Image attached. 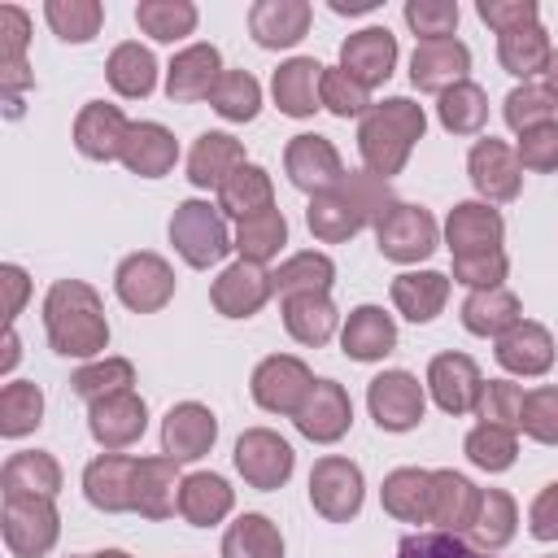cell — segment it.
I'll return each mask as SVG.
<instances>
[{
	"label": "cell",
	"instance_id": "obj_31",
	"mask_svg": "<svg viewBox=\"0 0 558 558\" xmlns=\"http://www.w3.org/2000/svg\"><path fill=\"white\" fill-rule=\"evenodd\" d=\"M227 506H231V488L218 475H192L179 493V510L192 523H214L218 514H227Z\"/></svg>",
	"mask_w": 558,
	"mask_h": 558
},
{
	"label": "cell",
	"instance_id": "obj_25",
	"mask_svg": "<svg viewBox=\"0 0 558 558\" xmlns=\"http://www.w3.org/2000/svg\"><path fill=\"white\" fill-rule=\"evenodd\" d=\"M501 61L510 74L527 78L536 74L545 61H549V44H545V31L536 22H523V26H510L501 31Z\"/></svg>",
	"mask_w": 558,
	"mask_h": 558
},
{
	"label": "cell",
	"instance_id": "obj_15",
	"mask_svg": "<svg viewBox=\"0 0 558 558\" xmlns=\"http://www.w3.org/2000/svg\"><path fill=\"white\" fill-rule=\"evenodd\" d=\"M305 388H310V375H305V366L292 362V357H270V362L253 375V392H257V401H262L266 410H301L296 397H301Z\"/></svg>",
	"mask_w": 558,
	"mask_h": 558
},
{
	"label": "cell",
	"instance_id": "obj_29",
	"mask_svg": "<svg viewBox=\"0 0 558 558\" xmlns=\"http://www.w3.org/2000/svg\"><path fill=\"white\" fill-rule=\"evenodd\" d=\"M174 458L170 462H140L135 471V510L161 519L174 510Z\"/></svg>",
	"mask_w": 558,
	"mask_h": 558
},
{
	"label": "cell",
	"instance_id": "obj_23",
	"mask_svg": "<svg viewBox=\"0 0 558 558\" xmlns=\"http://www.w3.org/2000/svg\"><path fill=\"white\" fill-rule=\"evenodd\" d=\"M122 157H126L131 170L157 179V174L174 161V140H170L161 126L144 122V126H131V135H126V144H122Z\"/></svg>",
	"mask_w": 558,
	"mask_h": 558
},
{
	"label": "cell",
	"instance_id": "obj_13",
	"mask_svg": "<svg viewBox=\"0 0 558 558\" xmlns=\"http://www.w3.org/2000/svg\"><path fill=\"white\" fill-rule=\"evenodd\" d=\"M74 318H65V314H57V310H48V331H52V344H57V353H74V357H83V353H96V349H105V318L96 314V296L83 305V310H70Z\"/></svg>",
	"mask_w": 558,
	"mask_h": 558
},
{
	"label": "cell",
	"instance_id": "obj_32",
	"mask_svg": "<svg viewBox=\"0 0 558 558\" xmlns=\"http://www.w3.org/2000/svg\"><path fill=\"white\" fill-rule=\"evenodd\" d=\"M392 296H397V305L405 310V318L427 323V318L440 310V301H445V279H440V275H401V279L392 283Z\"/></svg>",
	"mask_w": 558,
	"mask_h": 558
},
{
	"label": "cell",
	"instance_id": "obj_2",
	"mask_svg": "<svg viewBox=\"0 0 558 558\" xmlns=\"http://www.w3.org/2000/svg\"><path fill=\"white\" fill-rule=\"evenodd\" d=\"M170 235H174L179 253H183L192 266H209V262H218V257L231 248V244H227V231H222V222H218V214H214L205 201L179 205V214H174V222H170Z\"/></svg>",
	"mask_w": 558,
	"mask_h": 558
},
{
	"label": "cell",
	"instance_id": "obj_39",
	"mask_svg": "<svg viewBox=\"0 0 558 558\" xmlns=\"http://www.w3.org/2000/svg\"><path fill=\"white\" fill-rule=\"evenodd\" d=\"M432 475H418V471H397L392 480H388V488H384V501H388V510L392 514H401V519H418L423 510H427V501H432Z\"/></svg>",
	"mask_w": 558,
	"mask_h": 558
},
{
	"label": "cell",
	"instance_id": "obj_27",
	"mask_svg": "<svg viewBox=\"0 0 558 558\" xmlns=\"http://www.w3.org/2000/svg\"><path fill=\"white\" fill-rule=\"evenodd\" d=\"M153 78H157V65H153V52L148 48H140V44L113 48V57H109V83L122 96H148L153 92Z\"/></svg>",
	"mask_w": 558,
	"mask_h": 558
},
{
	"label": "cell",
	"instance_id": "obj_20",
	"mask_svg": "<svg viewBox=\"0 0 558 558\" xmlns=\"http://www.w3.org/2000/svg\"><path fill=\"white\" fill-rule=\"evenodd\" d=\"M296 423H301V432L314 436V440H336V436L344 432V423H349V401H344V392H340L331 379L314 384V397H310V405L296 410Z\"/></svg>",
	"mask_w": 558,
	"mask_h": 558
},
{
	"label": "cell",
	"instance_id": "obj_48",
	"mask_svg": "<svg viewBox=\"0 0 558 558\" xmlns=\"http://www.w3.org/2000/svg\"><path fill=\"white\" fill-rule=\"evenodd\" d=\"M549 105H554V96L545 87H519L506 96V122L514 131H532V126H541V118H549Z\"/></svg>",
	"mask_w": 558,
	"mask_h": 558
},
{
	"label": "cell",
	"instance_id": "obj_4",
	"mask_svg": "<svg viewBox=\"0 0 558 558\" xmlns=\"http://www.w3.org/2000/svg\"><path fill=\"white\" fill-rule=\"evenodd\" d=\"M340 61H344V74L362 87H375L392 74V61H397V39L388 35V26H371V31H357L344 39L340 48Z\"/></svg>",
	"mask_w": 558,
	"mask_h": 558
},
{
	"label": "cell",
	"instance_id": "obj_58",
	"mask_svg": "<svg viewBox=\"0 0 558 558\" xmlns=\"http://www.w3.org/2000/svg\"><path fill=\"white\" fill-rule=\"evenodd\" d=\"M100 558H126V554H100Z\"/></svg>",
	"mask_w": 558,
	"mask_h": 558
},
{
	"label": "cell",
	"instance_id": "obj_19",
	"mask_svg": "<svg viewBox=\"0 0 558 558\" xmlns=\"http://www.w3.org/2000/svg\"><path fill=\"white\" fill-rule=\"evenodd\" d=\"M288 174H292L296 187H327V183L340 179V161H336L327 140L296 135V144L288 148Z\"/></svg>",
	"mask_w": 558,
	"mask_h": 558
},
{
	"label": "cell",
	"instance_id": "obj_26",
	"mask_svg": "<svg viewBox=\"0 0 558 558\" xmlns=\"http://www.w3.org/2000/svg\"><path fill=\"white\" fill-rule=\"evenodd\" d=\"M497 357H501V366H506V371L536 375V371H545V366H549V336H545L541 327L523 323V327H514L510 336H501Z\"/></svg>",
	"mask_w": 558,
	"mask_h": 558
},
{
	"label": "cell",
	"instance_id": "obj_35",
	"mask_svg": "<svg viewBox=\"0 0 558 558\" xmlns=\"http://www.w3.org/2000/svg\"><path fill=\"white\" fill-rule=\"evenodd\" d=\"M331 323H336V314H331V305L323 301V292H305V296H292V301H288V327H292L296 340L323 344V340L331 336Z\"/></svg>",
	"mask_w": 558,
	"mask_h": 558
},
{
	"label": "cell",
	"instance_id": "obj_33",
	"mask_svg": "<svg viewBox=\"0 0 558 558\" xmlns=\"http://www.w3.org/2000/svg\"><path fill=\"white\" fill-rule=\"evenodd\" d=\"M222 554H227V558H279L283 545H279L275 527H270L262 514H244V519L231 527Z\"/></svg>",
	"mask_w": 558,
	"mask_h": 558
},
{
	"label": "cell",
	"instance_id": "obj_1",
	"mask_svg": "<svg viewBox=\"0 0 558 558\" xmlns=\"http://www.w3.org/2000/svg\"><path fill=\"white\" fill-rule=\"evenodd\" d=\"M423 135V109L410 100H384L366 113L362 122V153L371 161V170L392 174L410 148V140Z\"/></svg>",
	"mask_w": 558,
	"mask_h": 558
},
{
	"label": "cell",
	"instance_id": "obj_34",
	"mask_svg": "<svg viewBox=\"0 0 558 558\" xmlns=\"http://www.w3.org/2000/svg\"><path fill=\"white\" fill-rule=\"evenodd\" d=\"M266 201H270V183H266V174H262L257 166H240V170H231V179L222 183V205H227V214H235L240 222L257 214L253 205L266 209Z\"/></svg>",
	"mask_w": 558,
	"mask_h": 558
},
{
	"label": "cell",
	"instance_id": "obj_40",
	"mask_svg": "<svg viewBox=\"0 0 558 558\" xmlns=\"http://www.w3.org/2000/svg\"><path fill=\"white\" fill-rule=\"evenodd\" d=\"M135 22L153 35V39H179L196 26V9L192 4H140Z\"/></svg>",
	"mask_w": 558,
	"mask_h": 558
},
{
	"label": "cell",
	"instance_id": "obj_22",
	"mask_svg": "<svg viewBox=\"0 0 558 558\" xmlns=\"http://www.w3.org/2000/svg\"><path fill=\"white\" fill-rule=\"evenodd\" d=\"M140 432H144V401H135L126 392H118L92 410V436L105 445H126Z\"/></svg>",
	"mask_w": 558,
	"mask_h": 558
},
{
	"label": "cell",
	"instance_id": "obj_9",
	"mask_svg": "<svg viewBox=\"0 0 558 558\" xmlns=\"http://www.w3.org/2000/svg\"><path fill=\"white\" fill-rule=\"evenodd\" d=\"M218 78H222L218 74V48L196 44V48H187V52L174 57L170 78H166V92H170V100H201V96H214Z\"/></svg>",
	"mask_w": 558,
	"mask_h": 558
},
{
	"label": "cell",
	"instance_id": "obj_44",
	"mask_svg": "<svg viewBox=\"0 0 558 558\" xmlns=\"http://www.w3.org/2000/svg\"><path fill=\"white\" fill-rule=\"evenodd\" d=\"M48 22L57 26L61 39L83 44V39H92L96 26H100V4H78V0L65 4V0H52V4H48Z\"/></svg>",
	"mask_w": 558,
	"mask_h": 558
},
{
	"label": "cell",
	"instance_id": "obj_24",
	"mask_svg": "<svg viewBox=\"0 0 558 558\" xmlns=\"http://www.w3.org/2000/svg\"><path fill=\"white\" fill-rule=\"evenodd\" d=\"M262 296H266V275H262L253 262L231 266V270L218 279V288H214V301H218V305H222L231 318L253 314V310L262 305Z\"/></svg>",
	"mask_w": 558,
	"mask_h": 558
},
{
	"label": "cell",
	"instance_id": "obj_12",
	"mask_svg": "<svg viewBox=\"0 0 558 558\" xmlns=\"http://www.w3.org/2000/svg\"><path fill=\"white\" fill-rule=\"evenodd\" d=\"M432 392L440 401V410L449 414H462L475 405L480 397V375H475V362L462 357V353H445L432 362Z\"/></svg>",
	"mask_w": 558,
	"mask_h": 558
},
{
	"label": "cell",
	"instance_id": "obj_11",
	"mask_svg": "<svg viewBox=\"0 0 558 558\" xmlns=\"http://www.w3.org/2000/svg\"><path fill=\"white\" fill-rule=\"evenodd\" d=\"M318 92H323V65L310 61V57H296L288 65L275 70V100L283 113L292 118H305L318 109Z\"/></svg>",
	"mask_w": 558,
	"mask_h": 558
},
{
	"label": "cell",
	"instance_id": "obj_46",
	"mask_svg": "<svg viewBox=\"0 0 558 558\" xmlns=\"http://www.w3.org/2000/svg\"><path fill=\"white\" fill-rule=\"evenodd\" d=\"M519 423L536 436V440H558V388H541V392H527L523 405H519Z\"/></svg>",
	"mask_w": 558,
	"mask_h": 558
},
{
	"label": "cell",
	"instance_id": "obj_45",
	"mask_svg": "<svg viewBox=\"0 0 558 558\" xmlns=\"http://www.w3.org/2000/svg\"><path fill=\"white\" fill-rule=\"evenodd\" d=\"M440 118H445L449 131H475L484 122V92L471 87V83H458L453 92H445Z\"/></svg>",
	"mask_w": 558,
	"mask_h": 558
},
{
	"label": "cell",
	"instance_id": "obj_57",
	"mask_svg": "<svg viewBox=\"0 0 558 558\" xmlns=\"http://www.w3.org/2000/svg\"><path fill=\"white\" fill-rule=\"evenodd\" d=\"M549 96H558V52L549 57Z\"/></svg>",
	"mask_w": 558,
	"mask_h": 558
},
{
	"label": "cell",
	"instance_id": "obj_38",
	"mask_svg": "<svg viewBox=\"0 0 558 558\" xmlns=\"http://www.w3.org/2000/svg\"><path fill=\"white\" fill-rule=\"evenodd\" d=\"M514 314H519V305H514V296H510V292H488V296H484V292H475V296L466 301V310H462L466 327H471V331H480V336L510 327V323H514Z\"/></svg>",
	"mask_w": 558,
	"mask_h": 558
},
{
	"label": "cell",
	"instance_id": "obj_50",
	"mask_svg": "<svg viewBox=\"0 0 558 558\" xmlns=\"http://www.w3.org/2000/svg\"><path fill=\"white\" fill-rule=\"evenodd\" d=\"M323 105L336 109L340 118L362 113V109H366V87L353 83L344 70H323Z\"/></svg>",
	"mask_w": 558,
	"mask_h": 558
},
{
	"label": "cell",
	"instance_id": "obj_56",
	"mask_svg": "<svg viewBox=\"0 0 558 558\" xmlns=\"http://www.w3.org/2000/svg\"><path fill=\"white\" fill-rule=\"evenodd\" d=\"M331 9H336V13H371L375 0H353V4H349V0H331Z\"/></svg>",
	"mask_w": 558,
	"mask_h": 558
},
{
	"label": "cell",
	"instance_id": "obj_36",
	"mask_svg": "<svg viewBox=\"0 0 558 558\" xmlns=\"http://www.w3.org/2000/svg\"><path fill=\"white\" fill-rule=\"evenodd\" d=\"M39 410H44V397L35 384H9L4 397H0V432L4 436H22L39 423Z\"/></svg>",
	"mask_w": 558,
	"mask_h": 558
},
{
	"label": "cell",
	"instance_id": "obj_47",
	"mask_svg": "<svg viewBox=\"0 0 558 558\" xmlns=\"http://www.w3.org/2000/svg\"><path fill=\"white\" fill-rule=\"evenodd\" d=\"M331 283V262L327 257H314V253H305V257H292L279 275H275V288L283 292V296H292V288H310V292H323Z\"/></svg>",
	"mask_w": 558,
	"mask_h": 558
},
{
	"label": "cell",
	"instance_id": "obj_53",
	"mask_svg": "<svg viewBox=\"0 0 558 558\" xmlns=\"http://www.w3.org/2000/svg\"><path fill=\"white\" fill-rule=\"evenodd\" d=\"M480 17L493 22L497 31H510V26H523V22H536V4L523 0V4H497V0H480Z\"/></svg>",
	"mask_w": 558,
	"mask_h": 558
},
{
	"label": "cell",
	"instance_id": "obj_18",
	"mask_svg": "<svg viewBox=\"0 0 558 558\" xmlns=\"http://www.w3.org/2000/svg\"><path fill=\"white\" fill-rule=\"evenodd\" d=\"M248 26H253V39H257L262 48H288V44H296V39L305 35L310 9H305V4H283V0L275 4V0H266V4L253 9Z\"/></svg>",
	"mask_w": 558,
	"mask_h": 558
},
{
	"label": "cell",
	"instance_id": "obj_30",
	"mask_svg": "<svg viewBox=\"0 0 558 558\" xmlns=\"http://www.w3.org/2000/svg\"><path fill=\"white\" fill-rule=\"evenodd\" d=\"M222 166H235L240 170V144L231 135H201V144L192 148V183L196 187H209V183H227Z\"/></svg>",
	"mask_w": 558,
	"mask_h": 558
},
{
	"label": "cell",
	"instance_id": "obj_6",
	"mask_svg": "<svg viewBox=\"0 0 558 558\" xmlns=\"http://www.w3.org/2000/svg\"><path fill=\"white\" fill-rule=\"evenodd\" d=\"M471 65V52L458 44V39H427L414 48V61H410V78L414 87L423 92H445L453 78H462Z\"/></svg>",
	"mask_w": 558,
	"mask_h": 558
},
{
	"label": "cell",
	"instance_id": "obj_59",
	"mask_svg": "<svg viewBox=\"0 0 558 558\" xmlns=\"http://www.w3.org/2000/svg\"><path fill=\"white\" fill-rule=\"evenodd\" d=\"M92 558H100V554H92Z\"/></svg>",
	"mask_w": 558,
	"mask_h": 558
},
{
	"label": "cell",
	"instance_id": "obj_42",
	"mask_svg": "<svg viewBox=\"0 0 558 558\" xmlns=\"http://www.w3.org/2000/svg\"><path fill=\"white\" fill-rule=\"evenodd\" d=\"M362 218H366V209L357 205V201H344V196H323L314 209H310V227L318 231V235H344V231H357L362 227Z\"/></svg>",
	"mask_w": 558,
	"mask_h": 558
},
{
	"label": "cell",
	"instance_id": "obj_54",
	"mask_svg": "<svg viewBox=\"0 0 558 558\" xmlns=\"http://www.w3.org/2000/svg\"><path fill=\"white\" fill-rule=\"evenodd\" d=\"M519 405H523V397H519L514 384H488V397H484V414L488 418H497V423L519 418Z\"/></svg>",
	"mask_w": 558,
	"mask_h": 558
},
{
	"label": "cell",
	"instance_id": "obj_5",
	"mask_svg": "<svg viewBox=\"0 0 558 558\" xmlns=\"http://www.w3.org/2000/svg\"><path fill=\"white\" fill-rule=\"evenodd\" d=\"M371 414L388 432H405L423 418V392L405 371H388L371 384Z\"/></svg>",
	"mask_w": 558,
	"mask_h": 558
},
{
	"label": "cell",
	"instance_id": "obj_43",
	"mask_svg": "<svg viewBox=\"0 0 558 558\" xmlns=\"http://www.w3.org/2000/svg\"><path fill=\"white\" fill-rule=\"evenodd\" d=\"M283 244V218L279 209H266V214H253L240 222V253L244 257H270L275 248Z\"/></svg>",
	"mask_w": 558,
	"mask_h": 558
},
{
	"label": "cell",
	"instance_id": "obj_8",
	"mask_svg": "<svg viewBox=\"0 0 558 558\" xmlns=\"http://www.w3.org/2000/svg\"><path fill=\"white\" fill-rule=\"evenodd\" d=\"M235 466L257 484V488H270L279 484L288 471H292V449L270 436V432H248L240 445H235Z\"/></svg>",
	"mask_w": 558,
	"mask_h": 558
},
{
	"label": "cell",
	"instance_id": "obj_51",
	"mask_svg": "<svg viewBox=\"0 0 558 558\" xmlns=\"http://www.w3.org/2000/svg\"><path fill=\"white\" fill-rule=\"evenodd\" d=\"M70 384H74V392H78V397L118 392V388H126V384H131V366H126V362H109V366H100V371H78Z\"/></svg>",
	"mask_w": 558,
	"mask_h": 558
},
{
	"label": "cell",
	"instance_id": "obj_28",
	"mask_svg": "<svg viewBox=\"0 0 558 558\" xmlns=\"http://www.w3.org/2000/svg\"><path fill=\"white\" fill-rule=\"evenodd\" d=\"M344 349H349L353 357H362V362L388 353V349H392V323L384 318V310L362 305V310L349 318V327H344Z\"/></svg>",
	"mask_w": 558,
	"mask_h": 558
},
{
	"label": "cell",
	"instance_id": "obj_49",
	"mask_svg": "<svg viewBox=\"0 0 558 558\" xmlns=\"http://www.w3.org/2000/svg\"><path fill=\"white\" fill-rule=\"evenodd\" d=\"M466 453H471L480 466H488V471H501V466H510V458H514V440H510V432H501L497 423H488V427L471 432V440H466Z\"/></svg>",
	"mask_w": 558,
	"mask_h": 558
},
{
	"label": "cell",
	"instance_id": "obj_52",
	"mask_svg": "<svg viewBox=\"0 0 558 558\" xmlns=\"http://www.w3.org/2000/svg\"><path fill=\"white\" fill-rule=\"evenodd\" d=\"M523 161L536 166V170H549L558 166V122H541L532 131H523Z\"/></svg>",
	"mask_w": 558,
	"mask_h": 558
},
{
	"label": "cell",
	"instance_id": "obj_10",
	"mask_svg": "<svg viewBox=\"0 0 558 558\" xmlns=\"http://www.w3.org/2000/svg\"><path fill=\"white\" fill-rule=\"evenodd\" d=\"M135 471H140V462L118 458V453L92 462L87 466V497H92V506H100V510L135 506Z\"/></svg>",
	"mask_w": 558,
	"mask_h": 558
},
{
	"label": "cell",
	"instance_id": "obj_55",
	"mask_svg": "<svg viewBox=\"0 0 558 558\" xmlns=\"http://www.w3.org/2000/svg\"><path fill=\"white\" fill-rule=\"evenodd\" d=\"M532 536H541V541L558 536V484H549L541 493V501L532 506Z\"/></svg>",
	"mask_w": 558,
	"mask_h": 558
},
{
	"label": "cell",
	"instance_id": "obj_41",
	"mask_svg": "<svg viewBox=\"0 0 558 558\" xmlns=\"http://www.w3.org/2000/svg\"><path fill=\"white\" fill-rule=\"evenodd\" d=\"M405 22L427 39H453V26H458V4L449 0H410L405 4Z\"/></svg>",
	"mask_w": 558,
	"mask_h": 558
},
{
	"label": "cell",
	"instance_id": "obj_3",
	"mask_svg": "<svg viewBox=\"0 0 558 558\" xmlns=\"http://www.w3.org/2000/svg\"><path fill=\"white\" fill-rule=\"evenodd\" d=\"M379 248L397 262L427 257L436 248V222L414 205H392L379 218Z\"/></svg>",
	"mask_w": 558,
	"mask_h": 558
},
{
	"label": "cell",
	"instance_id": "obj_7",
	"mask_svg": "<svg viewBox=\"0 0 558 558\" xmlns=\"http://www.w3.org/2000/svg\"><path fill=\"white\" fill-rule=\"evenodd\" d=\"M310 497H314V506H318L323 514H331V519L353 514L357 501H362V475H357V466H353V462H340V458L318 462V471H314V480H310Z\"/></svg>",
	"mask_w": 558,
	"mask_h": 558
},
{
	"label": "cell",
	"instance_id": "obj_21",
	"mask_svg": "<svg viewBox=\"0 0 558 558\" xmlns=\"http://www.w3.org/2000/svg\"><path fill=\"white\" fill-rule=\"evenodd\" d=\"M74 135H78V148H83L87 157H118L122 144H126V135H131V126L122 122L118 109H109V105H87Z\"/></svg>",
	"mask_w": 558,
	"mask_h": 558
},
{
	"label": "cell",
	"instance_id": "obj_17",
	"mask_svg": "<svg viewBox=\"0 0 558 558\" xmlns=\"http://www.w3.org/2000/svg\"><path fill=\"white\" fill-rule=\"evenodd\" d=\"M166 453L170 458H201L214 445V414L201 405H179L166 414Z\"/></svg>",
	"mask_w": 558,
	"mask_h": 558
},
{
	"label": "cell",
	"instance_id": "obj_37",
	"mask_svg": "<svg viewBox=\"0 0 558 558\" xmlns=\"http://www.w3.org/2000/svg\"><path fill=\"white\" fill-rule=\"evenodd\" d=\"M214 109L222 113V118H235V122H244V118H253L257 113V83L244 74V70H231V74H222L218 78V87H214Z\"/></svg>",
	"mask_w": 558,
	"mask_h": 558
},
{
	"label": "cell",
	"instance_id": "obj_14",
	"mask_svg": "<svg viewBox=\"0 0 558 558\" xmlns=\"http://www.w3.org/2000/svg\"><path fill=\"white\" fill-rule=\"evenodd\" d=\"M471 179H475V187L480 192H488V196H514L519 192V166H514V153L506 148V144H497L493 135L488 140H480L475 148H471Z\"/></svg>",
	"mask_w": 558,
	"mask_h": 558
},
{
	"label": "cell",
	"instance_id": "obj_16",
	"mask_svg": "<svg viewBox=\"0 0 558 558\" xmlns=\"http://www.w3.org/2000/svg\"><path fill=\"white\" fill-rule=\"evenodd\" d=\"M497 235H501V222H497V214L484 209V205H458L453 218H449V244H453L458 262H466L475 248H480L484 257L497 253Z\"/></svg>",
	"mask_w": 558,
	"mask_h": 558
}]
</instances>
